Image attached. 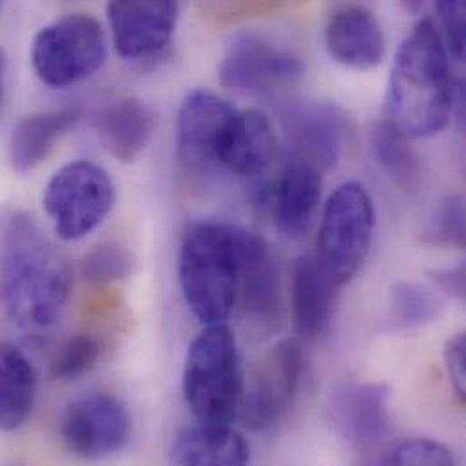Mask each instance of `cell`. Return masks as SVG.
Segmentation results:
<instances>
[{
    "label": "cell",
    "instance_id": "cell-1",
    "mask_svg": "<svg viewBox=\"0 0 466 466\" xmlns=\"http://www.w3.org/2000/svg\"><path fill=\"white\" fill-rule=\"evenodd\" d=\"M0 290L7 316L33 339L56 327L73 290L69 259L20 211L0 224Z\"/></svg>",
    "mask_w": 466,
    "mask_h": 466
},
{
    "label": "cell",
    "instance_id": "cell-2",
    "mask_svg": "<svg viewBox=\"0 0 466 466\" xmlns=\"http://www.w3.org/2000/svg\"><path fill=\"white\" fill-rule=\"evenodd\" d=\"M456 86L441 31L421 18L400 46L385 95L387 122L409 138L440 133L451 120Z\"/></svg>",
    "mask_w": 466,
    "mask_h": 466
},
{
    "label": "cell",
    "instance_id": "cell-3",
    "mask_svg": "<svg viewBox=\"0 0 466 466\" xmlns=\"http://www.w3.org/2000/svg\"><path fill=\"white\" fill-rule=\"evenodd\" d=\"M267 248L245 228L228 222H197L184 234L178 276L184 299L206 325L224 323L238 299L243 267Z\"/></svg>",
    "mask_w": 466,
    "mask_h": 466
},
{
    "label": "cell",
    "instance_id": "cell-4",
    "mask_svg": "<svg viewBox=\"0 0 466 466\" xmlns=\"http://www.w3.org/2000/svg\"><path fill=\"white\" fill-rule=\"evenodd\" d=\"M243 380L233 330L208 325L191 343L184 369V398L198 423H231L239 412Z\"/></svg>",
    "mask_w": 466,
    "mask_h": 466
},
{
    "label": "cell",
    "instance_id": "cell-5",
    "mask_svg": "<svg viewBox=\"0 0 466 466\" xmlns=\"http://www.w3.org/2000/svg\"><path fill=\"white\" fill-rule=\"evenodd\" d=\"M107 56L100 22L91 15H66L42 27L31 46L36 76L51 87H69L96 73Z\"/></svg>",
    "mask_w": 466,
    "mask_h": 466
},
{
    "label": "cell",
    "instance_id": "cell-6",
    "mask_svg": "<svg viewBox=\"0 0 466 466\" xmlns=\"http://www.w3.org/2000/svg\"><path fill=\"white\" fill-rule=\"evenodd\" d=\"M374 224V204L365 186L347 182L329 197L318 234V256L341 285L363 267Z\"/></svg>",
    "mask_w": 466,
    "mask_h": 466
},
{
    "label": "cell",
    "instance_id": "cell-7",
    "mask_svg": "<svg viewBox=\"0 0 466 466\" xmlns=\"http://www.w3.org/2000/svg\"><path fill=\"white\" fill-rule=\"evenodd\" d=\"M42 202L55 233L75 241L106 220L115 202V187L106 169L89 160H75L51 177Z\"/></svg>",
    "mask_w": 466,
    "mask_h": 466
},
{
    "label": "cell",
    "instance_id": "cell-8",
    "mask_svg": "<svg viewBox=\"0 0 466 466\" xmlns=\"http://www.w3.org/2000/svg\"><path fill=\"white\" fill-rule=\"evenodd\" d=\"M228 89L254 96H274L296 86L303 75L301 60L258 33H238L218 67Z\"/></svg>",
    "mask_w": 466,
    "mask_h": 466
},
{
    "label": "cell",
    "instance_id": "cell-9",
    "mask_svg": "<svg viewBox=\"0 0 466 466\" xmlns=\"http://www.w3.org/2000/svg\"><path fill=\"white\" fill-rule=\"evenodd\" d=\"M303 367V349L296 339H281L265 352L238 412L248 431H270L287 416L299 390Z\"/></svg>",
    "mask_w": 466,
    "mask_h": 466
},
{
    "label": "cell",
    "instance_id": "cell-10",
    "mask_svg": "<svg viewBox=\"0 0 466 466\" xmlns=\"http://www.w3.org/2000/svg\"><path fill=\"white\" fill-rule=\"evenodd\" d=\"M60 438L80 460H106L129 443L131 418L118 398L107 392L86 394L66 407L60 418Z\"/></svg>",
    "mask_w": 466,
    "mask_h": 466
},
{
    "label": "cell",
    "instance_id": "cell-11",
    "mask_svg": "<svg viewBox=\"0 0 466 466\" xmlns=\"http://www.w3.org/2000/svg\"><path fill=\"white\" fill-rule=\"evenodd\" d=\"M289 158L312 166L321 175L338 166L347 144L341 107L325 100H292L279 113Z\"/></svg>",
    "mask_w": 466,
    "mask_h": 466
},
{
    "label": "cell",
    "instance_id": "cell-12",
    "mask_svg": "<svg viewBox=\"0 0 466 466\" xmlns=\"http://www.w3.org/2000/svg\"><path fill=\"white\" fill-rule=\"evenodd\" d=\"M233 106L208 89L191 91L177 118V158L191 177L220 169V149L234 115Z\"/></svg>",
    "mask_w": 466,
    "mask_h": 466
},
{
    "label": "cell",
    "instance_id": "cell-13",
    "mask_svg": "<svg viewBox=\"0 0 466 466\" xmlns=\"http://www.w3.org/2000/svg\"><path fill=\"white\" fill-rule=\"evenodd\" d=\"M113 42L124 58H146L171 42L178 22V0H109Z\"/></svg>",
    "mask_w": 466,
    "mask_h": 466
},
{
    "label": "cell",
    "instance_id": "cell-14",
    "mask_svg": "<svg viewBox=\"0 0 466 466\" xmlns=\"http://www.w3.org/2000/svg\"><path fill=\"white\" fill-rule=\"evenodd\" d=\"M339 287L318 254L296 258L290 272V303L294 329L303 339L321 341L330 334Z\"/></svg>",
    "mask_w": 466,
    "mask_h": 466
},
{
    "label": "cell",
    "instance_id": "cell-15",
    "mask_svg": "<svg viewBox=\"0 0 466 466\" xmlns=\"http://www.w3.org/2000/svg\"><path fill=\"white\" fill-rule=\"evenodd\" d=\"M389 389L383 383H349L329 400V421L347 443L365 449L389 432Z\"/></svg>",
    "mask_w": 466,
    "mask_h": 466
},
{
    "label": "cell",
    "instance_id": "cell-16",
    "mask_svg": "<svg viewBox=\"0 0 466 466\" xmlns=\"http://www.w3.org/2000/svg\"><path fill=\"white\" fill-rule=\"evenodd\" d=\"M263 206L276 229L296 238L309 231L321 200V173L309 164L289 158L265 187Z\"/></svg>",
    "mask_w": 466,
    "mask_h": 466
},
{
    "label": "cell",
    "instance_id": "cell-17",
    "mask_svg": "<svg viewBox=\"0 0 466 466\" xmlns=\"http://www.w3.org/2000/svg\"><path fill=\"white\" fill-rule=\"evenodd\" d=\"M325 46L336 62L360 71L380 66L387 55L380 22L361 5H343L330 15Z\"/></svg>",
    "mask_w": 466,
    "mask_h": 466
},
{
    "label": "cell",
    "instance_id": "cell-18",
    "mask_svg": "<svg viewBox=\"0 0 466 466\" xmlns=\"http://www.w3.org/2000/svg\"><path fill=\"white\" fill-rule=\"evenodd\" d=\"M274 153L276 133L268 116L258 109L234 111L220 149V169L243 178L256 177L270 166Z\"/></svg>",
    "mask_w": 466,
    "mask_h": 466
},
{
    "label": "cell",
    "instance_id": "cell-19",
    "mask_svg": "<svg viewBox=\"0 0 466 466\" xmlns=\"http://www.w3.org/2000/svg\"><path fill=\"white\" fill-rule=\"evenodd\" d=\"M95 127L106 149L129 164L149 146L157 129V113L138 98H122L96 115Z\"/></svg>",
    "mask_w": 466,
    "mask_h": 466
},
{
    "label": "cell",
    "instance_id": "cell-20",
    "mask_svg": "<svg viewBox=\"0 0 466 466\" xmlns=\"http://www.w3.org/2000/svg\"><path fill=\"white\" fill-rule=\"evenodd\" d=\"M82 118L80 109H55L22 118L9 137V162L20 173H31L55 149V144Z\"/></svg>",
    "mask_w": 466,
    "mask_h": 466
},
{
    "label": "cell",
    "instance_id": "cell-21",
    "mask_svg": "<svg viewBox=\"0 0 466 466\" xmlns=\"http://www.w3.org/2000/svg\"><path fill=\"white\" fill-rule=\"evenodd\" d=\"M171 460L177 465L241 466L250 461V447L231 423H198L177 436Z\"/></svg>",
    "mask_w": 466,
    "mask_h": 466
},
{
    "label": "cell",
    "instance_id": "cell-22",
    "mask_svg": "<svg viewBox=\"0 0 466 466\" xmlns=\"http://www.w3.org/2000/svg\"><path fill=\"white\" fill-rule=\"evenodd\" d=\"M36 389V372L24 350L0 341V432H16L29 421Z\"/></svg>",
    "mask_w": 466,
    "mask_h": 466
},
{
    "label": "cell",
    "instance_id": "cell-23",
    "mask_svg": "<svg viewBox=\"0 0 466 466\" xmlns=\"http://www.w3.org/2000/svg\"><path fill=\"white\" fill-rule=\"evenodd\" d=\"M238 296L245 310L258 319H274L281 309L279 268L268 247L258 252L243 267Z\"/></svg>",
    "mask_w": 466,
    "mask_h": 466
},
{
    "label": "cell",
    "instance_id": "cell-24",
    "mask_svg": "<svg viewBox=\"0 0 466 466\" xmlns=\"http://www.w3.org/2000/svg\"><path fill=\"white\" fill-rule=\"evenodd\" d=\"M372 149L378 164L401 189H412L421 177V162L410 138L390 122H381L372 131Z\"/></svg>",
    "mask_w": 466,
    "mask_h": 466
},
{
    "label": "cell",
    "instance_id": "cell-25",
    "mask_svg": "<svg viewBox=\"0 0 466 466\" xmlns=\"http://www.w3.org/2000/svg\"><path fill=\"white\" fill-rule=\"evenodd\" d=\"M445 312V299L416 281H400L390 289V318L403 330H414L438 321Z\"/></svg>",
    "mask_w": 466,
    "mask_h": 466
},
{
    "label": "cell",
    "instance_id": "cell-26",
    "mask_svg": "<svg viewBox=\"0 0 466 466\" xmlns=\"http://www.w3.org/2000/svg\"><path fill=\"white\" fill-rule=\"evenodd\" d=\"M102 356V343L96 336L82 332L71 336L51 361V378L58 381H76L89 374Z\"/></svg>",
    "mask_w": 466,
    "mask_h": 466
},
{
    "label": "cell",
    "instance_id": "cell-27",
    "mask_svg": "<svg viewBox=\"0 0 466 466\" xmlns=\"http://www.w3.org/2000/svg\"><path fill=\"white\" fill-rule=\"evenodd\" d=\"M133 258L127 248L116 243L95 247L82 261V276L91 285H109L131 274Z\"/></svg>",
    "mask_w": 466,
    "mask_h": 466
},
{
    "label": "cell",
    "instance_id": "cell-28",
    "mask_svg": "<svg viewBox=\"0 0 466 466\" xmlns=\"http://www.w3.org/2000/svg\"><path fill=\"white\" fill-rule=\"evenodd\" d=\"M389 465H456V458L449 447L434 440H409L398 445L385 460Z\"/></svg>",
    "mask_w": 466,
    "mask_h": 466
},
{
    "label": "cell",
    "instance_id": "cell-29",
    "mask_svg": "<svg viewBox=\"0 0 466 466\" xmlns=\"http://www.w3.org/2000/svg\"><path fill=\"white\" fill-rule=\"evenodd\" d=\"M425 241L440 247H465V200L461 197L445 202L434 226L425 234Z\"/></svg>",
    "mask_w": 466,
    "mask_h": 466
},
{
    "label": "cell",
    "instance_id": "cell-30",
    "mask_svg": "<svg viewBox=\"0 0 466 466\" xmlns=\"http://www.w3.org/2000/svg\"><path fill=\"white\" fill-rule=\"evenodd\" d=\"M436 7L443 25L441 36L447 51L456 60H463L466 38L465 0H436Z\"/></svg>",
    "mask_w": 466,
    "mask_h": 466
},
{
    "label": "cell",
    "instance_id": "cell-31",
    "mask_svg": "<svg viewBox=\"0 0 466 466\" xmlns=\"http://www.w3.org/2000/svg\"><path fill=\"white\" fill-rule=\"evenodd\" d=\"M445 369L460 401L466 405V334L452 336L445 345Z\"/></svg>",
    "mask_w": 466,
    "mask_h": 466
},
{
    "label": "cell",
    "instance_id": "cell-32",
    "mask_svg": "<svg viewBox=\"0 0 466 466\" xmlns=\"http://www.w3.org/2000/svg\"><path fill=\"white\" fill-rule=\"evenodd\" d=\"M431 279L441 289V292H447L458 299L465 298V265L432 270Z\"/></svg>",
    "mask_w": 466,
    "mask_h": 466
},
{
    "label": "cell",
    "instance_id": "cell-33",
    "mask_svg": "<svg viewBox=\"0 0 466 466\" xmlns=\"http://www.w3.org/2000/svg\"><path fill=\"white\" fill-rule=\"evenodd\" d=\"M401 2L412 13H418L423 7V4H425V0H401Z\"/></svg>",
    "mask_w": 466,
    "mask_h": 466
},
{
    "label": "cell",
    "instance_id": "cell-34",
    "mask_svg": "<svg viewBox=\"0 0 466 466\" xmlns=\"http://www.w3.org/2000/svg\"><path fill=\"white\" fill-rule=\"evenodd\" d=\"M4 76H5V56H4V51L0 49V100L4 91Z\"/></svg>",
    "mask_w": 466,
    "mask_h": 466
}]
</instances>
